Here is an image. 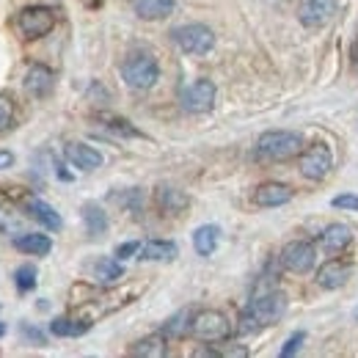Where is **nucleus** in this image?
<instances>
[{"instance_id": "f257e3e1", "label": "nucleus", "mask_w": 358, "mask_h": 358, "mask_svg": "<svg viewBox=\"0 0 358 358\" xmlns=\"http://www.w3.org/2000/svg\"><path fill=\"white\" fill-rule=\"evenodd\" d=\"M284 312H287V298L281 292H275V289L262 292V295H257L243 309V314H240V331L243 334H257V331H262L268 325H275L284 317Z\"/></svg>"}, {"instance_id": "f03ea898", "label": "nucleus", "mask_w": 358, "mask_h": 358, "mask_svg": "<svg viewBox=\"0 0 358 358\" xmlns=\"http://www.w3.org/2000/svg\"><path fill=\"white\" fill-rule=\"evenodd\" d=\"M301 152H303V138L292 130H270L257 141V157L265 163H284L301 157Z\"/></svg>"}, {"instance_id": "7ed1b4c3", "label": "nucleus", "mask_w": 358, "mask_h": 358, "mask_svg": "<svg viewBox=\"0 0 358 358\" xmlns=\"http://www.w3.org/2000/svg\"><path fill=\"white\" fill-rule=\"evenodd\" d=\"M122 78H124V83L133 91L152 89L157 83V78H160L157 58L152 52H130L124 66H122Z\"/></svg>"}, {"instance_id": "20e7f679", "label": "nucleus", "mask_w": 358, "mask_h": 358, "mask_svg": "<svg viewBox=\"0 0 358 358\" xmlns=\"http://www.w3.org/2000/svg\"><path fill=\"white\" fill-rule=\"evenodd\" d=\"M190 334L199 339V342H226L229 336H231V322H229V317L221 312H213V309H207V312H199L193 314V320H190Z\"/></svg>"}, {"instance_id": "39448f33", "label": "nucleus", "mask_w": 358, "mask_h": 358, "mask_svg": "<svg viewBox=\"0 0 358 358\" xmlns=\"http://www.w3.org/2000/svg\"><path fill=\"white\" fill-rule=\"evenodd\" d=\"M171 39L177 42V47L187 55H207L213 45H215V34L201 25V22H190V25H179L171 31Z\"/></svg>"}, {"instance_id": "423d86ee", "label": "nucleus", "mask_w": 358, "mask_h": 358, "mask_svg": "<svg viewBox=\"0 0 358 358\" xmlns=\"http://www.w3.org/2000/svg\"><path fill=\"white\" fill-rule=\"evenodd\" d=\"M52 25H55V14L47 6H31L17 17V28L25 39H42L52 31Z\"/></svg>"}, {"instance_id": "0eeeda50", "label": "nucleus", "mask_w": 358, "mask_h": 358, "mask_svg": "<svg viewBox=\"0 0 358 358\" xmlns=\"http://www.w3.org/2000/svg\"><path fill=\"white\" fill-rule=\"evenodd\" d=\"M317 262V248L309 240H292L281 248V265L295 275H306Z\"/></svg>"}, {"instance_id": "6e6552de", "label": "nucleus", "mask_w": 358, "mask_h": 358, "mask_svg": "<svg viewBox=\"0 0 358 358\" xmlns=\"http://www.w3.org/2000/svg\"><path fill=\"white\" fill-rule=\"evenodd\" d=\"M179 102L187 113H210L215 105V83L213 80H193L190 86H185L179 94Z\"/></svg>"}, {"instance_id": "1a4fd4ad", "label": "nucleus", "mask_w": 358, "mask_h": 358, "mask_svg": "<svg viewBox=\"0 0 358 358\" xmlns=\"http://www.w3.org/2000/svg\"><path fill=\"white\" fill-rule=\"evenodd\" d=\"M334 169V155L325 143H312L309 149L301 152V174L312 182L328 177V171Z\"/></svg>"}, {"instance_id": "9d476101", "label": "nucleus", "mask_w": 358, "mask_h": 358, "mask_svg": "<svg viewBox=\"0 0 358 358\" xmlns=\"http://www.w3.org/2000/svg\"><path fill=\"white\" fill-rule=\"evenodd\" d=\"M350 275H353V265H348L342 259H328V262H322V268L317 270V287L339 289L350 281Z\"/></svg>"}, {"instance_id": "9b49d317", "label": "nucleus", "mask_w": 358, "mask_h": 358, "mask_svg": "<svg viewBox=\"0 0 358 358\" xmlns=\"http://www.w3.org/2000/svg\"><path fill=\"white\" fill-rule=\"evenodd\" d=\"M336 11V3L334 0H301V8H298V17L306 28H322Z\"/></svg>"}, {"instance_id": "f8f14e48", "label": "nucleus", "mask_w": 358, "mask_h": 358, "mask_svg": "<svg viewBox=\"0 0 358 358\" xmlns=\"http://www.w3.org/2000/svg\"><path fill=\"white\" fill-rule=\"evenodd\" d=\"M350 240H353L350 226L328 224L322 229V234H320V248H322L328 257H336V254H342V251L350 245Z\"/></svg>"}, {"instance_id": "ddd939ff", "label": "nucleus", "mask_w": 358, "mask_h": 358, "mask_svg": "<svg viewBox=\"0 0 358 358\" xmlns=\"http://www.w3.org/2000/svg\"><path fill=\"white\" fill-rule=\"evenodd\" d=\"M287 201H292V187L289 185H281V182H265L254 190V204L257 207H284Z\"/></svg>"}, {"instance_id": "4468645a", "label": "nucleus", "mask_w": 358, "mask_h": 358, "mask_svg": "<svg viewBox=\"0 0 358 358\" xmlns=\"http://www.w3.org/2000/svg\"><path fill=\"white\" fill-rule=\"evenodd\" d=\"M64 155H66V160L75 166V169H80V171H94V169H99L102 166V155L89 146V143H66V149H64Z\"/></svg>"}, {"instance_id": "2eb2a0df", "label": "nucleus", "mask_w": 358, "mask_h": 358, "mask_svg": "<svg viewBox=\"0 0 358 358\" xmlns=\"http://www.w3.org/2000/svg\"><path fill=\"white\" fill-rule=\"evenodd\" d=\"M52 83H55V78H52V72L47 69L45 64H34L28 69V75H25V91L34 99H45L47 94L52 91Z\"/></svg>"}, {"instance_id": "dca6fc26", "label": "nucleus", "mask_w": 358, "mask_h": 358, "mask_svg": "<svg viewBox=\"0 0 358 358\" xmlns=\"http://www.w3.org/2000/svg\"><path fill=\"white\" fill-rule=\"evenodd\" d=\"M177 243H171V240H149L138 248V259H143V262H171V259H177Z\"/></svg>"}, {"instance_id": "f3484780", "label": "nucleus", "mask_w": 358, "mask_h": 358, "mask_svg": "<svg viewBox=\"0 0 358 358\" xmlns=\"http://www.w3.org/2000/svg\"><path fill=\"white\" fill-rule=\"evenodd\" d=\"M14 248L31 257H47L52 248V240L47 234H36V231H22L20 237H14Z\"/></svg>"}, {"instance_id": "a211bd4d", "label": "nucleus", "mask_w": 358, "mask_h": 358, "mask_svg": "<svg viewBox=\"0 0 358 358\" xmlns=\"http://www.w3.org/2000/svg\"><path fill=\"white\" fill-rule=\"evenodd\" d=\"M25 210H28V215H31L34 221H39V224L45 226V229H50V231H58V229L64 226L61 215H58L47 201H42V199H28V201H25Z\"/></svg>"}, {"instance_id": "6ab92c4d", "label": "nucleus", "mask_w": 358, "mask_h": 358, "mask_svg": "<svg viewBox=\"0 0 358 358\" xmlns=\"http://www.w3.org/2000/svg\"><path fill=\"white\" fill-rule=\"evenodd\" d=\"M174 6H177V0H133L135 14H138L141 20H149V22L166 20V17L174 11Z\"/></svg>"}, {"instance_id": "aec40b11", "label": "nucleus", "mask_w": 358, "mask_h": 358, "mask_svg": "<svg viewBox=\"0 0 358 358\" xmlns=\"http://www.w3.org/2000/svg\"><path fill=\"white\" fill-rule=\"evenodd\" d=\"M221 240V229L215 224H204L193 231V248L199 257H213V251L218 248Z\"/></svg>"}, {"instance_id": "412c9836", "label": "nucleus", "mask_w": 358, "mask_h": 358, "mask_svg": "<svg viewBox=\"0 0 358 358\" xmlns=\"http://www.w3.org/2000/svg\"><path fill=\"white\" fill-rule=\"evenodd\" d=\"M157 207L163 210V213H169V215H177V213H182L185 207H187V196L182 193V190H177V187H157Z\"/></svg>"}, {"instance_id": "4be33fe9", "label": "nucleus", "mask_w": 358, "mask_h": 358, "mask_svg": "<svg viewBox=\"0 0 358 358\" xmlns=\"http://www.w3.org/2000/svg\"><path fill=\"white\" fill-rule=\"evenodd\" d=\"M166 353H169V348H166V336L163 334H152V336L135 342L133 348H130V356L141 358H163Z\"/></svg>"}, {"instance_id": "5701e85b", "label": "nucleus", "mask_w": 358, "mask_h": 358, "mask_svg": "<svg viewBox=\"0 0 358 358\" xmlns=\"http://www.w3.org/2000/svg\"><path fill=\"white\" fill-rule=\"evenodd\" d=\"M91 328L89 320H69V317H55L50 322V334L52 336H80Z\"/></svg>"}, {"instance_id": "b1692460", "label": "nucleus", "mask_w": 358, "mask_h": 358, "mask_svg": "<svg viewBox=\"0 0 358 358\" xmlns=\"http://www.w3.org/2000/svg\"><path fill=\"white\" fill-rule=\"evenodd\" d=\"M83 221H86V231H89L91 237H99V234H105L108 231V215L102 213V207L99 204H83Z\"/></svg>"}, {"instance_id": "393cba45", "label": "nucleus", "mask_w": 358, "mask_h": 358, "mask_svg": "<svg viewBox=\"0 0 358 358\" xmlns=\"http://www.w3.org/2000/svg\"><path fill=\"white\" fill-rule=\"evenodd\" d=\"M124 275V268H122V259H99L94 265V278L102 281V284H113Z\"/></svg>"}, {"instance_id": "a878e982", "label": "nucleus", "mask_w": 358, "mask_h": 358, "mask_svg": "<svg viewBox=\"0 0 358 358\" xmlns=\"http://www.w3.org/2000/svg\"><path fill=\"white\" fill-rule=\"evenodd\" d=\"M25 231V224L22 218L11 210V207H0V234H22Z\"/></svg>"}, {"instance_id": "bb28decb", "label": "nucleus", "mask_w": 358, "mask_h": 358, "mask_svg": "<svg viewBox=\"0 0 358 358\" xmlns=\"http://www.w3.org/2000/svg\"><path fill=\"white\" fill-rule=\"evenodd\" d=\"M190 320H193L190 309H182V312L174 314V317L166 322L163 334H166V336H182V334H190Z\"/></svg>"}, {"instance_id": "cd10ccee", "label": "nucleus", "mask_w": 358, "mask_h": 358, "mask_svg": "<svg viewBox=\"0 0 358 358\" xmlns=\"http://www.w3.org/2000/svg\"><path fill=\"white\" fill-rule=\"evenodd\" d=\"M14 284H17L20 292H31V289L36 287V268H34V265H22V268H17V273H14Z\"/></svg>"}, {"instance_id": "c85d7f7f", "label": "nucleus", "mask_w": 358, "mask_h": 358, "mask_svg": "<svg viewBox=\"0 0 358 358\" xmlns=\"http://www.w3.org/2000/svg\"><path fill=\"white\" fill-rule=\"evenodd\" d=\"M11 119H14V102L8 94L0 91V133L11 127Z\"/></svg>"}, {"instance_id": "c756f323", "label": "nucleus", "mask_w": 358, "mask_h": 358, "mask_svg": "<svg viewBox=\"0 0 358 358\" xmlns=\"http://www.w3.org/2000/svg\"><path fill=\"white\" fill-rule=\"evenodd\" d=\"M303 342H306V334H303V331H295V334H292V336L284 342V348H281V353H278V356H281V358L295 356V353L301 350V345H303Z\"/></svg>"}, {"instance_id": "7c9ffc66", "label": "nucleus", "mask_w": 358, "mask_h": 358, "mask_svg": "<svg viewBox=\"0 0 358 358\" xmlns=\"http://www.w3.org/2000/svg\"><path fill=\"white\" fill-rule=\"evenodd\" d=\"M336 210H350V213H358V193H342L331 201Z\"/></svg>"}, {"instance_id": "2f4dec72", "label": "nucleus", "mask_w": 358, "mask_h": 358, "mask_svg": "<svg viewBox=\"0 0 358 358\" xmlns=\"http://www.w3.org/2000/svg\"><path fill=\"white\" fill-rule=\"evenodd\" d=\"M108 127L113 130V133L119 135H130V138H138V130L135 127H130V122H124V119H108Z\"/></svg>"}, {"instance_id": "473e14b6", "label": "nucleus", "mask_w": 358, "mask_h": 358, "mask_svg": "<svg viewBox=\"0 0 358 358\" xmlns=\"http://www.w3.org/2000/svg\"><path fill=\"white\" fill-rule=\"evenodd\" d=\"M138 248H141V243H122V245L116 248V257H119V259H127V257L138 254Z\"/></svg>"}, {"instance_id": "72a5a7b5", "label": "nucleus", "mask_w": 358, "mask_h": 358, "mask_svg": "<svg viewBox=\"0 0 358 358\" xmlns=\"http://www.w3.org/2000/svg\"><path fill=\"white\" fill-rule=\"evenodd\" d=\"M22 334H25V336H31L34 342H39V345H45V336H42V334H39L36 328H31V325H22Z\"/></svg>"}, {"instance_id": "f704fd0d", "label": "nucleus", "mask_w": 358, "mask_h": 358, "mask_svg": "<svg viewBox=\"0 0 358 358\" xmlns=\"http://www.w3.org/2000/svg\"><path fill=\"white\" fill-rule=\"evenodd\" d=\"M14 166V155L11 152H0V171L3 169H11Z\"/></svg>"}, {"instance_id": "c9c22d12", "label": "nucleus", "mask_w": 358, "mask_h": 358, "mask_svg": "<svg viewBox=\"0 0 358 358\" xmlns=\"http://www.w3.org/2000/svg\"><path fill=\"white\" fill-rule=\"evenodd\" d=\"M3 331H6V325H3V322H0V336H3Z\"/></svg>"}]
</instances>
